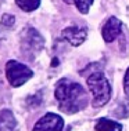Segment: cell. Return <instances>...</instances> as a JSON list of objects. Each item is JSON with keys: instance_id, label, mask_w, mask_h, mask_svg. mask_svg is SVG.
<instances>
[{"instance_id": "1", "label": "cell", "mask_w": 129, "mask_h": 131, "mask_svg": "<svg viewBox=\"0 0 129 131\" xmlns=\"http://www.w3.org/2000/svg\"><path fill=\"white\" fill-rule=\"evenodd\" d=\"M54 97L58 102V108L68 115L79 112L88 105V93L83 86L67 77L57 81Z\"/></svg>"}, {"instance_id": "2", "label": "cell", "mask_w": 129, "mask_h": 131, "mask_svg": "<svg viewBox=\"0 0 129 131\" xmlns=\"http://www.w3.org/2000/svg\"><path fill=\"white\" fill-rule=\"evenodd\" d=\"M86 84H88L89 91L93 95V106L94 108H101L110 101L111 86L101 70L92 72L86 79Z\"/></svg>"}, {"instance_id": "3", "label": "cell", "mask_w": 129, "mask_h": 131, "mask_svg": "<svg viewBox=\"0 0 129 131\" xmlns=\"http://www.w3.org/2000/svg\"><path fill=\"white\" fill-rule=\"evenodd\" d=\"M6 77L8 80L10 86L21 87L29 79L33 77V72L29 66L24 65V63L15 61V59H11L6 65Z\"/></svg>"}, {"instance_id": "4", "label": "cell", "mask_w": 129, "mask_h": 131, "mask_svg": "<svg viewBox=\"0 0 129 131\" xmlns=\"http://www.w3.org/2000/svg\"><path fill=\"white\" fill-rule=\"evenodd\" d=\"M45 46L42 35L36 29L28 26L22 30L21 35V48L27 58H33Z\"/></svg>"}, {"instance_id": "5", "label": "cell", "mask_w": 129, "mask_h": 131, "mask_svg": "<svg viewBox=\"0 0 129 131\" xmlns=\"http://www.w3.org/2000/svg\"><path fill=\"white\" fill-rule=\"evenodd\" d=\"M64 120L57 113H46L43 117H40L35 123L32 131H63Z\"/></svg>"}, {"instance_id": "6", "label": "cell", "mask_w": 129, "mask_h": 131, "mask_svg": "<svg viewBox=\"0 0 129 131\" xmlns=\"http://www.w3.org/2000/svg\"><path fill=\"white\" fill-rule=\"evenodd\" d=\"M61 37L65 41H68L71 46L78 47V46H81L86 40V37H88V32H86V29L82 28V26L71 25V26L65 28V29H63Z\"/></svg>"}, {"instance_id": "7", "label": "cell", "mask_w": 129, "mask_h": 131, "mask_svg": "<svg viewBox=\"0 0 129 131\" xmlns=\"http://www.w3.org/2000/svg\"><path fill=\"white\" fill-rule=\"evenodd\" d=\"M122 22L117 18V17H110L106 21V24L101 28V36L104 39L106 43H113L115 39L119 36Z\"/></svg>"}, {"instance_id": "8", "label": "cell", "mask_w": 129, "mask_h": 131, "mask_svg": "<svg viewBox=\"0 0 129 131\" xmlns=\"http://www.w3.org/2000/svg\"><path fill=\"white\" fill-rule=\"evenodd\" d=\"M17 119L8 109L0 111V131H17Z\"/></svg>"}, {"instance_id": "9", "label": "cell", "mask_w": 129, "mask_h": 131, "mask_svg": "<svg viewBox=\"0 0 129 131\" xmlns=\"http://www.w3.org/2000/svg\"><path fill=\"white\" fill-rule=\"evenodd\" d=\"M94 130L96 131H122V124L118 122H114V120L101 117L96 122Z\"/></svg>"}, {"instance_id": "10", "label": "cell", "mask_w": 129, "mask_h": 131, "mask_svg": "<svg viewBox=\"0 0 129 131\" xmlns=\"http://www.w3.org/2000/svg\"><path fill=\"white\" fill-rule=\"evenodd\" d=\"M67 4H75V7L78 8V11L82 14H88L89 8L92 7V4L94 3V0H63Z\"/></svg>"}, {"instance_id": "11", "label": "cell", "mask_w": 129, "mask_h": 131, "mask_svg": "<svg viewBox=\"0 0 129 131\" xmlns=\"http://www.w3.org/2000/svg\"><path fill=\"white\" fill-rule=\"evenodd\" d=\"M15 3L25 13L35 11V10L40 6V0H15Z\"/></svg>"}, {"instance_id": "12", "label": "cell", "mask_w": 129, "mask_h": 131, "mask_svg": "<svg viewBox=\"0 0 129 131\" xmlns=\"http://www.w3.org/2000/svg\"><path fill=\"white\" fill-rule=\"evenodd\" d=\"M113 115L118 119H124V117H128L129 116V102H124L118 106L117 109H114Z\"/></svg>"}, {"instance_id": "13", "label": "cell", "mask_w": 129, "mask_h": 131, "mask_svg": "<svg viewBox=\"0 0 129 131\" xmlns=\"http://www.w3.org/2000/svg\"><path fill=\"white\" fill-rule=\"evenodd\" d=\"M42 104V94L40 93H36L35 95H32V97L28 98L27 101V105L29 106V108H36Z\"/></svg>"}, {"instance_id": "14", "label": "cell", "mask_w": 129, "mask_h": 131, "mask_svg": "<svg viewBox=\"0 0 129 131\" xmlns=\"http://www.w3.org/2000/svg\"><path fill=\"white\" fill-rule=\"evenodd\" d=\"M15 22V18L11 15V14H4L2 17V25L3 26H7V28H11Z\"/></svg>"}, {"instance_id": "15", "label": "cell", "mask_w": 129, "mask_h": 131, "mask_svg": "<svg viewBox=\"0 0 129 131\" xmlns=\"http://www.w3.org/2000/svg\"><path fill=\"white\" fill-rule=\"evenodd\" d=\"M124 91H125V94L129 97V68L126 69L125 76H124Z\"/></svg>"}]
</instances>
